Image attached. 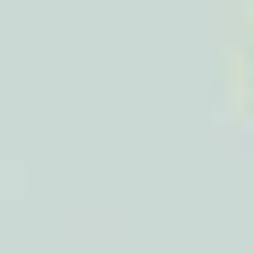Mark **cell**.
Wrapping results in <instances>:
<instances>
[{
    "instance_id": "cell-1",
    "label": "cell",
    "mask_w": 254,
    "mask_h": 254,
    "mask_svg": "<svg viewBox=\"0 0 254 254\" xmlns=\"http://www.w3.org/2000/svg\"><path fill=\"white\" fill-rule=\"evenodd\" d=\"M246 97H254V26H246Z\"/></svg>"
}]
</instances>
